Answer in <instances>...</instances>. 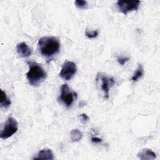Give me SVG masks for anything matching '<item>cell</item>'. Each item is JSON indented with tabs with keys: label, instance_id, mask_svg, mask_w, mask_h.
I'll list each match as a JSON object with an SVG mask.
<instances>
[{
	"label": "cell",
	"instance_id": "cell-1",
	"mask_svg": "<svg viewBox=\"0 0 160 160\" xmlns=\"http://www.w3.org/2000/svg\"><path fill=\"white\" fill-rule=\"evenodd\" d=\"M38 48L41 54L51 58L59 51L60 42L54 36H43L38 40Z\"/></svg>",
	"mask_w": 160,
	"mask_h": 160
},
{
	"label": "cell",
	"instance_id": "cell-2",
	"mask_svg": "<svg viewBox=\"0 0 160 160\" xmlns=\"http://www.w3.org/2000/svg\"><path fill=\"white\" fill-rule=\"evenodd\" d=\"M28 65L29 70L26 73V78L30 85L37 86L46 79L47 73L42 67L36 62H30Z\"/></svg>",
	"mask_w": 160,
	"mask_h": 160
},
{
	"label": "cell",
	"instance_id": "cell-3",
	"mask_svg": "<svg viewBox=\"0 0 160 160\" xmlns=\"http://www.w3.org/2000/svg\"><path fill=\"white\" fill-rule=\"evenodd\" d=\"M18 129V123L15 118L9 116L5 122L0 133L2 139H6L14 134Z\"/></svg>",
	"mask_w": 160,
	"mask_h": 160
},
{
	"label": "cell",
	"instance_id": "cell-4",
	"mask_svg": "<svg viewBox=\"0 0 160 160\" xmlns=\"http://www.w3.org/2000/svg\"><path fill=\"white\" fill-rule=\"evenodd\" d=\"M77 72L76 64L71 61H65L62 65L59 72V76L64 80L69 81L71 79Z\"/></svg>",
	"mask_w": 160,
	"mask_h": 160
},
{
	"label": "cell",
	"instance_id": "cell-5",
	"mask_svg": "<svg viewBox=\"0 0 160 160\" xmlns=\"http://www.w3.org/2000/svg\"><path fill=\"white\" fill-rule=\"evenodd\" d=\"M76 97V92L71 91L67 84H62L61 87V95L59 99L66 106H71Z\"/></svg>",
	"mask_w": 160,
	"mask_h": 160
},
{
	"label": "cell",
	"instance_id": "cell-6",
	"mask_svg": "<svg viewBox=\"0 0 160 160\" xmlns=\"http://www.w3.org/2000/svg\"><path fill=\"white\" fill-rule=\"evenodd\" d=\"M141 4L140 1H118L116 5L119 12L124 14H127L129 12L136 11L138 9Z\"/></svg>",
	"mask_w": 160,
	"mask_h": 160
},
{
	"label": "cell",
	"instance_id": "cell-7",
	"mask_svg": "<svg viewBox=\"0 0 160 160\" xmlns=\"http://www.w3.org/2000/svg\"><path fill=\"white\" fill-rule=\"evenodd\" d=\"M101 89L102 90L106 99H108L109 96V88L115 82L112 78H108L106 76H101Z\"/></svg>",
	"mask_w": 160,
	"mask_h": 160
},
{
	"label": "cell",
	"instance_id": "cell-8",
	"mask_svg": "<svg viewBox=\"0 0 160 160\" xmlns=\"http://www.w3.org/2000/svg\"><path fill=\"white\" fill-rule=\"evenodd\" d=\"M18 54L22 58H28L32 53L31 49L24 42H19L16 46Z\"/></svg>",
	"mask_w": 160,
	"mask_h": 160
},
{
	"label": "cell",
	"instance_id": "cell-9",
	"mask_svg": "<svg viewBox=\"0 0 160 160\" xmlns=\"http://www.w3.org/2000/svg\"><path fill=\"white\" fill-rule=\"evenodd\" d=\"M138 158L141 160H154L156 158V154L151 149L144 148L138 152Z\"/></svg>",
	"mask_w": 160,
	"mask_h": 160
},
{
	"label": "cell",
	"instance_id": "cell-10",
	"mask_svg": "<svg viewBox=\"0 0 160 160\" xmlns=\"http://www.w3.org/2000/svg\"><path fill=\"white\" fill-rule=\"evenodd\" d=\"M54 158V154L51 151V149L49 148H44L40 150L37 156L33 158V159H45L49 160L53 159Z\"/></svg>",
	"mask_w": 160,
	"mask_h": 160
},
{
	"label": "cell",
	"instance_id": "cell-11",
	"mask_svg": "<svg viewBox=\"0 0 160 160\" xmlns=\"http://www.w3.org/2000/svg\"><path fill=\"white\" fill-rule=\"evenodd\" d=\"M11 104V100L7 97L6 92L1 90V100H0V104L1 107L4 109H6L9 107Z\"/></svg>",
	"mask_w": 160,
	"mask_h": 160
},
{
	"label": "cell",
	"instance_id": "cell-12",
	"mask_svg": "<svg viewBox=\"0 0 160 160\" xmlns=\"http://www.w3.org/2000/svg\"><path fill=\"white\" fill-rule=\"evenodd\" d=\"M144 74V69L142 64H139L138 66V68L136 70L134 71L132 78H131V81L135 82L137 81L139 79H140Z\"/></svg>",
	"mask_w": 160,
	"mask_h": 160
},
{
	"label": "cell",
	"instance_id": "cell-13",
	"mask_svg": "<svg viewBox=\"0 0 160 160\" xmlns=\"http://www.w3.org/2000/svg\"><path fill=\"white\" fill-rule=\"evenodd\" d=\"M70 137L72 142H78L81 139L82 133L78 129H74L70 132Z\"/></svg>",
	"mask_w": 160,
	"mask_h": 160
},
{
	"label": "cell",
	"instance_id": "cell-14",
	"mask_svg": "<svg viewBox=\"0 0 160 160\" xmlns=\"http://www.w3.org/2000/svg\"><path fill=\"white\" fill-rule=\"evenodd\" d=\"M85 34L88 38L93 39V38H96L98 36L99 32H98V30H94L92 31H89L88 29H86L85 31Z\"/></svg>",
	"mask_w": 160,
	"mask_h": 160
},
{
	"label": "cell",
	"instance_id": "cell-15",
	"mask_svg": "<svg viewBox=\"0 0 160 160\" xmlns=\"http://www.w3.org/2000/svg\"><path fill=\"white\" fill-rule=\"evenodd\" d=\"M74 4L79 9H84L87 7L88 6V2L86 1H83V0H77L75 1Z\"/></svg>",
	"mask_w": 160,
	"mask_h": 160
},
{
	"label": "cell",
	"instance_id": "cell-16",
	"mask_svg": "<svg viewBox=\"0 0 160 160\" xmlns=\"http://www.w3.org/2000/svg\"><path fill=\"white\" fill-rule=\"evenodd\" d=\"M129 60V58H128V57H118V62L121 66H123L124 64H125Z\"/></svg>",
	"mask_w": 160,
	"mask_h": 160
},
{
	"label": "cell",
	"instance_id": "cell-17",
	"mask_svg": "<svg viewBox=\"0 0 160 160\" xmlns=\"http://www.w3.org/2000/svg\"><path fill=\"white\" fill-rule=\"evenodd\" d=\"M79 118L83 122H86V121H88L89 120V116L86 114H84V113L80 114Z\"/></svg>",
	"mask_w": 160,
	"mask_h": 160
},
{
	"label": "cell",
	"instance_id": "cell-18",
	"mask_svg": "<svg viewBox=\"0 0 160 160\" xmlns=\"http://www.w3.org/2000/svg\"><path fill=\"white\" fill-rule=\"evenodd\" d=\"M91 141L94 143H101L102 141V139H101L99 138L92 136L91 137Z\"/></svg>",
	"mask_w": 160,
	"mask_h": 160
}]
</instances>
